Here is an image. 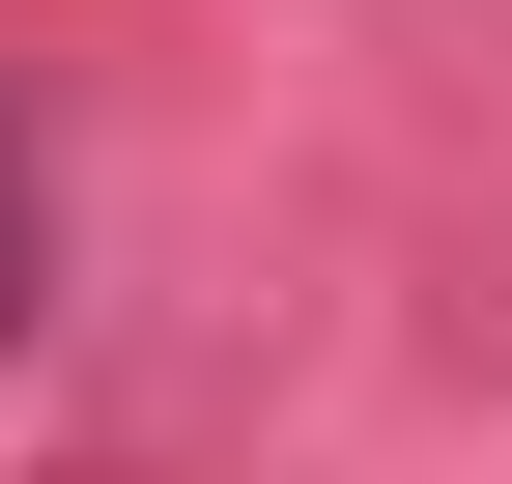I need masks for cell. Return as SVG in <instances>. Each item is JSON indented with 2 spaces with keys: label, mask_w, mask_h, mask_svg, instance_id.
<instances>
[{
  "label": "cell",
  "mask_w": 512,
  "mask_h": 484,
  "mask_svg": "<svg viewBox=\"0 0 512 484\" xmlns=\"http://www.w3.org/2000/svg\"><path fill=\"white\" fill-rule=\"evenodd\" d=\"M0 285H29V200H0Z\"/></svg>",
  "instance_id": "6da1fadb"
}]
</instances>
